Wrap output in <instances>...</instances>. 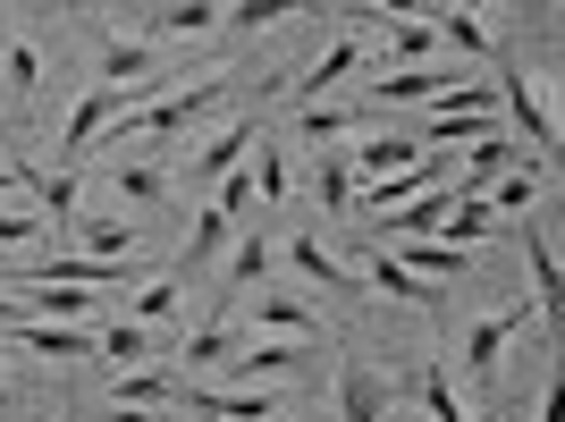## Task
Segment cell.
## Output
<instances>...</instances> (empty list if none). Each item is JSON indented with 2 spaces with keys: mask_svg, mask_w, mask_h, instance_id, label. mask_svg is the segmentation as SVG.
<instances>
[{
  "mask_svg": "<svg viewBox=\"0 0 565 422\" xmlns=\"http://www.w3.org/2000/svg\"><path fill=\"white\" fill-rule=\"evenodd\" d=\"M186 405H194V414H212V422H270V414H279L270 389H194V380H186Z\"/></svg>",
  "mask_w": 565,
  "mask_h": 422,
  "instance_id": "9a60e30c",
  "label": "cell"
},
{
  "mask_svg": "<svg viewBox=\"0 0 565 422\" xmlns=\"http://www.w3.org/2000/svg\"><path fill=\"white\" fill-rule=\"evenodd\" d=\"M178 305H186V279H143L136 296H127V321L161 329V321H178Z\"/></svg>",
  "mask_w": 565,
  "mask_h": 422,
  "instance_id": "603a6c76",
  "label": "cell"
},
{
  "mask_svg": "<svg viewBox=\"0 0 565 422\" xmlns=\"http://www.w3.org/2000/svg\"><path fill=\"white\" fill-rule=\"evenodd\" d=\"M94 355H102V363H118V372H127V363H152V329H136L127 313H118V321L94 329Z\"/></svg>",
  "mask_w": 565,
  "mask_h": 422,
  "instance_id": "7402d4cb",
  "label": "cell"
},
{
  "mask_svg": "<svg viewBox=\"0 0 565 422\" xmlns=\"http://www.w3.org/2000/svg\"><path fill=\"white\" fill-rule=\"evenodd\" d=\"M414 152H423V144H414V136H405V127H397V136H388V127H380V136H363V152H354V178H363V187H380V178H397V169L405 161H414Z\"/></svg>",
  "mask_w": 565,
  "mask_h": 422,
  "instance_id": "ac0fdd59",
  "label": "cell"
},
{
  "mask_svg": "<svg viewBox=\"0 0 565 422\" xmlns=\"http://www.w3.org/2000/svg\"><path fill=\"white\" fill-rule=\"evenodd\" d=\"M507 169H523V144H515V136H481V144H465V178H456V194H490Z\"/></svg>",
  "mask_w": 565,
  "mask_h": 422,
  "instance_id": "30bf717a",
  "label": "cell"
},
{
  "mask_svg": "<svg viewBox=\"0 0 565 422\" xmlns=\"http://www.w3.org/2000/svg\"><path fill=\"white\" fill-rule=\"evenodd\" d=\"M388 51H397V68H430V51H439V34L423 25V9H405V18H388Z\"/></svg>",
  "mask_w": 565,
  "mask_h": 422,
  "instance_id": "d4e9b609",
  "label": "cell"
},
{
  "mask_svg": "<svg viewBox=\"0 0 565 422\" xmlns=\"http://www.w3.org/2000/svg\"><path fill=\"white\" fill-rule=\"evenodd\" d=\"M0 68H9V94H18V102L43 94V51H34V43H9V51H0Z\"/></svg>",
  "mask_w": 565,
  "mask_h": 422,
  "instance_id": "83f0119b",
  "label": "cell"
},
{
  "mask_svg": "<svg viewBox=\"0 0 565 422\" xmlns=\"http://www.w3.org/2000/svg\"><path fill=\"white\" fill-rule=\"evenodd\" d=\"M287 262H296L312 287H330V296H363V279L347 271V254H330L321 236H287Z\"/></svg>",
  "mask_w": 565,
  "mask_h": 422,
  "instance_id": "5bb4252c",
  "label": "cell"
},
{
  "mask_svg": "<svg viewBox=\"0 0 565 422\" xmlns=\"http://www.w3.org/2000/svg\"><path fill=\"white\" fill-rule=\"evenodd\" d=\"M312 194H321V211H347L354 203V169H347V152H321V161H312Z\"/></svg>",
  "mask_w": 565,
  "mask_h": 422,
  "instance_id": "4316f807",
  "label": "cell"
},
{
  "mask_svg": "<svg viewBox=\"0 0 565 422\" xmlns=\"http://www.w3.org/2000/svg\"><path fill=\"white\" fill-rule=\"evenodd\" d=\"M541 194H548V169L523 161V169H507V178H498L481 203H490V220H532V203H541Z\"/></svg>",
  "mask_w": 565,
  "mask_h": 422,
  "instance_id": "d6986e66",
  "label": "cell"
},
{
  "mask_svg": "<svg viewBox=\"0 0 565 422\" xmlns=\"http://www.w3.org/2000/svg\"><path fill=\"white\" fill-rule=\"evenodd\" d=\"M9 338L25 355H51V363H94V329H68V321H18Z\"/></svg>",
  "mask_w": 565,
  "mask_h": 422,
  "instance_id": "7c38bea8",
  "label": "cell"
},
{
  "mask_svg": "<svg viewBox=\"0 0 565 422\" xmlns=\"http://www.w3.org/2000/svg\"><path fill=\"white\" fill-rule=\"evenodd\" d=\"M143 76H152V43H136V34H110V43H102V76H94V85H110V94L136 102Z\"/></svg>",
  "mask_w": 565,
  "mask_h": 422,
  "instance_id": "2e32d148",
  "label": "cell"
},
{
  "mask_svg": "<svg viewBox=\"0 0 565 422\" xmlns=\"http://www.w3.org/2000/svg\"><path fill=\"white\" fill-rule=\"evenodd\" d=\"M9 43H18V34H9V9H0V51H9Z\"/></svg>",
  "mask_w": 565,
  "mask_h": 422,
  "instance_id": "d6a6232c",
  "label": "cell"
},
{
  "mask_svg": "<svg viewBox=\"0 0 565 422\" xmlns=\"http://www.w3.org/2000/svg\"><path fill=\"white\" fill-rule=\"evenodd\" d=\"M507 229H515L523 262H532V305H541V321L557 329V296H565V279H557V245H548V229H532V220H507Z\"/></svg>",
  "mask_w": 565,
  "mask_h": 422,
  "instance_id": "9c48e42d",
  "label": "cell"
},
{
  "mask_svg": "<svg viewBox=\"0 0 565 422\" xmlns=\"http://www.w3.org/2000/svg\"><path fill=\"white\" fill-rule=\"evenodd\" d=\"M245 178H254V203H279L287 194V161H279V144L262 136V161H245Z\"/></svg>",
  "mask_w": 565,
  "mask_h": 422,
  "instance_id": "f546056e",
  "label": "cell"
},
{
  "mask_svg": "<svg viewBox=\"0 0 565 422\" xmlns=\"http://www.w3.org/2000/svg\"><path fill=\"white\" fill-rule=\"evenodd\" d=\"M228 245H236V220H228V211H212V203H203V211H194V236H186V254H178V271H169V279H194V271H212V262L228 254Z\"/></svg>",
  "mask_w": 565,
  "mask_h": 422,
  "instance_id": "8fae6325",
  "label": "cell"
},
{
  "mask_svg": "<svg viewBox=\"0 0 565 422\" xmlns=\"http://www.w3.org/2000/svg\"><path fill=\"white\" fill-rule=\"evenodd\" d=\"M228 355H236V329L212 321V329H194V338H186V355H178V363H186V372H203V363H228Z\"/></svg>",
  "mask_w": 565,
  "mask_h": 422,
  "instance_id": "f1b7e54d",
  "label": "cell"
},
{
  "mask_svg": "<svg viewBox=\"0 0 565 422\" xmlns=\"http://www.w3.org/2000/svg\"><path fill=\"white\" fill-rule=\"evenodd\" d=\"M18 321H25V305H18V296H0V338H9Z\"/></svg>",
  "mask_w": 565,
  "mask_h": 422,
  "instance_id": "1f68e13d",
  "label": "cell"
},
{
  "mask_svg": "<svg viewBox=\"0 0 565 422\" xmlns=\"http://www.w3.org/2000/svg\"><path fill=\"white\" fill-rule=\"evenodd\" d=\"M43 236H51L43 211H0V245H43Z\"/></svg>",
  "mask_w": 565,
  "mask_h": 422,
  "instance_id": "4dcf8cb0",
  "label": "cell"
},
{
  "mask_svg": "<svg viewBox=\"0 0 565 422\" xmlns=\"http://www.w3.org/2000/svg\"><path fill=\"white\" fill-rule=\"evenodd\" d=\"M220 9L212 0H178V9H136V43H161V34H212Z\"/></svg>",
  "mask_w": 565,
  "mask_h": 422,
  "instance_id": "e0dca14e",
  "label": "cell"
},
{
  "mask_svg": "<svg viewBox=\"0 0 565 422\" xmlns=\"http://www.w3.org/2000/svg\"><path fill=\"white\" fill-rule=\"evenodd\" d=\"M330 363H338V422H388L397 414V380H380L354 355H330Z\"/></svg>",
  "mask_w": 565,
  "mask_h": 422,
  "instance_id": "3957f363",
  "label": "cell"
},
{
  "mask_svg": "<svg viewBox=\"0 0 565 422\" xmlns=\"http://www.w3.org/2000/svg\"><path fill=\"white\" fill-rule=\"evenodd\" d=\"M254 279H270V236H262V229H236V245H228V287H254Z\"/></svg>",
  "mask_w": 565,
  "mask_h": 422,
  "instance_id": "484cf974",
  "label": "cell"
},
{
  "mask_svg": "<svg viewBox=\"0 0 565 422\" xmlns=\"http://www.w3.org/2000/svg\"><path fill=\"white\" fill-rule=\"evenodd\" d=\"M254 144H262V118H228V127H220V136L194 152V161H178V178H186V187H220V178H228V169L245 161ZM178 178H169V187H178Z\"/></svg>",
  "mask_w": 565,
  "mask_h": 422,
  "instance_id": "5b68a950",
  "label": "cell"
},
{
  "mask_svg": "<svg viewBox=\"0 0 565 422\" xmlns=\"http://www.w3.org/2000/svg\"><path fill=\"white\" fill-rule=\"evenodd\" d=\"M532 296H523V305H507V313H481V321H465V380L472 389H490L498 380V363H507V347H515L523 329H532Z\"/></svg>",
  "mask_w": 565,
  "mask_h": 422,
  "instance_id": "6da1fadb",
  "label": "cell"
},
{
  "mask_svg": "<svg viewBox=\"0 0 565 422\" xmlns=\"http://www.w3.org/2000/svg\"><path fill=\"white\" fill-rule=\"evenodd\" d=\"M423 25L439 34V43H456L465 60H498V34L472 18V9H423Z\"/></svg>",
  "mask_w": 565,
  "mask_h": 422,
  "instance_id": "ffe728a7",
  "label": "cell"
},
{
  "mask_svg": "<svg viewBox=\"0 0 565 422\" xmlns=\"http://www.w3.org/2000/svg\"><path fill=\"white\" fill-rule=\"evenodd\" d=\"M245 313H254L262 338H287V347H330V329H321V313H312L305 296H270V287H262Z\"/></svg>",
  "mask_w": 565,
  "mask_h": 422,
  "instance_id": "52a82bcc",
  "label": "cell"
},
{
  "mask_svg": "<svg viewBox=\"0 0 565 422\" xmlns=\"http://www.w3.org/2000/svg\"><path fill=\"white\" fill-rule=\"evenodd\" d=\"M448 211H456V178L448 187H430V194H414V203H397L380 229H363V236H380V245H439V229H448Z\"/></svg>",
  "mask_w": 565,
  "mask_h": 422,
  "instance_id": "277c9868",
  "label": "cell"
},
{
  "mask_svg": "<svg viewBox=\"0 0 565 422\" xmlns=\"http://www.w3.org/2000/svg\"><path fill=\"white\" fill-rule=\"evenodd\" d=\"M110 187H118V203H136V211H152V203H169V169L161 161H110Z\"/></svg>",
  "mask_w": 565,
  "mask_h": 422,
  "instance_id": "44dd1931",
  "label": "cell"
},
{
  "mask_svg": "<svg viewBox=\"0 0 565 422\" xmlns=\"http://www.w3.org/2000/svg\"><path fill=\"white\" fill-rule=\"evenodd\" d=\"M354 68H363V34H338V43L305 68V94H330V85H347Z\"/></svg>",
  "mask_w": 565,
  "mask_h": 422,
  "instance_id": "cb8c5ba5",
  "label": "cell"
},
{
  "mask_svg": "<svg viewBox=\"0 0 565 422\" xmlns=\"http://www.w3.org/2000/svg\"><path fill=\"white\" fill-rule=\"evenodd\" d=\"M68 236H76L94 262H136V220H127V211H94V220L76 211V229H68Z\"/></svg>",
  "mask_w": 565,
  "mask_h": 422,
  "instance_id": "4fadbf2b",
  "label": "cell"
},
{
  "mask_svg": "<svg viewBox=\"0 0 565 422\" xmlns=\"http://www.w3.org/2000/svg\"><path fill=\"white\" fill-rule=\"evenodd\" d=\"M498 94L515 102V127L532 136V152H523V161H532V169H548V161H557V118H548V102L532 94V76H523L515 60H498Z\"/></svg>",
  "mask_w": 565,
  "mask_h": 422,
  "instance_id": "7a4b0ae2",
  "label": "cell"
},
{
  "mask_svg": "<svg viewBox=\"0 0 565 422\" xmlns=\"http://www.w3.org/2000/svg\"><path fill=\"white\" fill-rule=\"evenodd\" d=\"M118 110H127V94H110V85H85V94L68 102V127H60V169L85 161V152H94V136L110 127Z\"/></svg>",
  "mask_w": 565,
  "mask_h": 422,
  "instance_id": "8992f818",
  "label": "cell"
},
{
  "mask_svg": "<svg viewBox=\"0 0 565 422\" xmlns=\"http://www.w3.org/2000/svg\"><path fill=\"white\" fill-rule=\"evenodd\" d=\"M118 405H136V414H178V405H186V372L136 363V372H118Z\"/></svg>",
  "mask_w": 565,
  "mask_h": 422,
  "instance_id": "ba28073f",
  "label": "cell"
}]
</instances>
